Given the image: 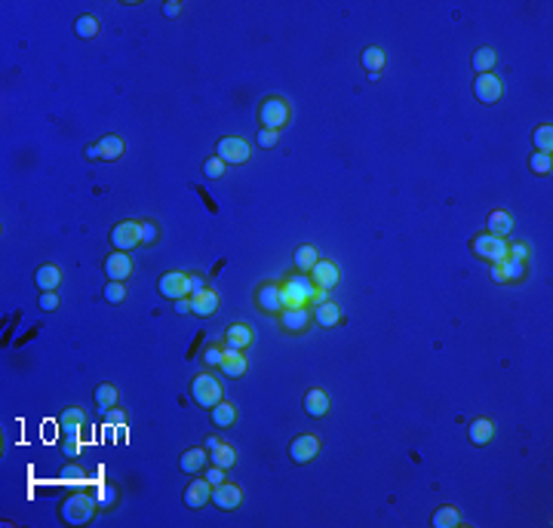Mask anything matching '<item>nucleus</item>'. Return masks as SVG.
Returning a JSON list of instances; mask_svg holds the SVG:
<instances>
[{
	"label": "nucleus",
	"instance_id": "obj_1",
	"mask_svg": "<svg viewBox=\"0 0 553 528\" xmlns=\"http://www.w3.org/2000/svg\"><path fill=\"white\" fill-rule=\"evenodd\" d=\"M95 510H99V500H95L90 491H74V495L65 498V504H61V519H65L68 525H86V522H93Z\"/></svg>",
	"mask_w": 553,
	"mask_h": 528
},
{
	"label": "nucleus",
	"instance_id": "obj_2",
	"mask_svg": "<svg viewBox=\"0 0 553 528\" xmlns=\"http://www.w3.org/2000/svg\"><path fill=\"white\" fill-rule=\"evenodd\" d=\"M292 111H289V101L283 99V95H271V99L262 101V108H258V123H262V129H274V133H283V126L289 123Z\"/></svg>",
	"mask_w": 553,
	"mask_h": 528
},
{
	"label": "nucleus",
	"instance_id": "obj_3",
	"mask_svg": "<svg viewBox=\"0 0 553 528\" xmlns=\"http://www.w3.org/2000/svg\"><path fill=\"white\" fill-rule=\"evenodd\" d=\"M191 400L200 409H213L215 402H222V384H218L215 375L200 372L194 381H191Z\"/></svg>",
	"mask_w": 553,
	"mask_h": 528
},
{
	"label": "nucleus",
	"instance_id": "obj_4",
	"mask_svg": "<svg viewBox=\"0 0 553 528\" xmlns=\"http://www.w3.org/2000/svg\"><path fill=\"white\" fill-rule=\"evenodd\" d=\"M470 249H474V255L486 258L492 264H501L504 258H507V239L504 237H495V234H476L474 243H470Z\"/></svg>",
	"mask_w": 553,
	"mask_h": 528
},
{
	"label": "nucleus",
	"instance_id": "obj_5",
	"mask_svg": "<svg viewBox=\"0 0 553 528\" xmlns=\"http://www.w3.org/2000/svg\"><path fill=\"white\" fill-rule=\"evenodd\" d=\"M249 154H252L249 141L240 139V135H224V139H218V145H215V157L224 160L228 166H240V163L249 160Z\"/></svg>",
	"mask_w": 553,
	"mask_h": 528
},
{
	"label": "nucleus",
	"instance_id": "obj_6",
	"mask_svg": "<svg viewBox=\"0 0 553 528\" xmlns=\"http://www.w3.org/2000/svg\"><path fill=\"white\" fill-rule=\"evenodd\" d=\"M111 246H114L117 252H133V249H139V246H142V228H139V222H135V218H129V222L114 224V231H111Z\"/></svg>",
	"mask_w": 553,
	"mask_h": 528
},
{
	"label": "nucleus",
	"instance_id": "obj_7",
	"mask_svg": "<svg viewBox=\"0 0 553 528\" xmlns=\"http://www.w3.org/2000/svg\"><path fill=\"white\" fill-rule=\"evenodd\" d=\"M474 92H476V99H480L483 105H498V101L504 99V80L498 77L495 71H489V74H476V80H474Z\"/></svg>",
	"mask_w": 553,
	"mask_h": 528
},
{
	"label": "nucleus",
	"instance_id": "obj_8",
	"mask_svg": "<svg viewBox=\"0 0 553 528\" xmlns=\"http://www.w3.org/2000/svg\"><path fill=\"white\" fill-rule=\"evenodd\" d=\"M135 271V262H133V252H117L114 249L111 255L105 258V277L114 280V283H126Z\"/></svg>",
	"mask_w": 553,
	"mask_h": 528
},
{
	"label": "nucleus",
	"instance_id": "obj_9",
	"mask_svg": "<svg viewBox=\"0 0 553 528\" xmlns=\"http://www.w3.org/2000/svg\"><path fill=\"white\" fill-rule=\"evenodd\" d=\"M320 455V436L317 433H298L289 442V458L292 464H311Z\"/></svg>",
	"mask_w": 553,
	"mask_h": 528
},
{
	"label": "nucleus",
	"instance_id": "obj_10",
	"mask_svg": "<svg viewBox=\"0 0 553 528\" xmlns=\"http://www.w3.org/2000/svg\"><path fill=\"white\" fill-rule=\"evenodd\" d=\"M157 292H160L163 298H169V301H179V298H184V295H191V280H188V273H182V271L163 273L160 283H157Z\"/></svg>",
	"mask_w": 553,
	"mask_h": 528
},
{
	"label": "nucleus",
	"instance_id": "obj_11",
	"mask_svg": "<svg viewBox=\"0 0 553 528\" xmlns=\"http://www.w3.org/2000/svg\"><path fill=\"white\" fill-rule=\"evenodd\" d=\"M307 277L313 280V286H317V289L323 292V295L329 292V289H336V286L341 283V271H338V264H336V262H329V258H326V262L320 258V262L311 267V273H307Z\"/></svg>",
	"mask_w": 553,
	"mask_h": 528
},
{
	"label": "nucleus",
	"instance_id": "obj_12",
	"mask_svg": "<svg viewBox=\"0 0 553 528\" xmlns=\"http://www.w3.org/2000/svg\"><path fill=\"white\" fill-rule=\"evenodd\" d=\"M213 504L218 507V510H224V513L237 510V507L243 504V489L237 482H231V479H224V482L213 485Z\"/></svg>",
	"mask_w": 553,
	"mask_h": 528
},
{
	"label": "nucleus",
	"instance_id": "obj_13",
	"mask_svg": "<svg viewBox=\"0 0 553 528\" xmlns=\"http://www.w3.org/2000/svg\"><path fill=\"white\" fill-rule=\"evenodd\" d=\"M277 320H280V326H283L286 332L298 335V332H307V329H311L313 311H311V307H283Z\"/></svg>",
	"mask_w": 553,
	"mask_h": 528
},
{
	"label": "nucleus",
	"instance_id": "obj_14",
	"mask_svg": "<svg viewBox=\"0 0 553 528\" xmlns=\"http://www.w3.org/2000/svg\"><path fill=\"white\" fill-rule=\"evenodd\" d=\"M255 304L262 313H271V317H280L283 311V292H280V283H262L255 289Z\"/></svg>",
	"mask_w": 553,
	"mask_h": 528
},
{
	"label": "nucleus",
	"instance_id": "obj_15",
	"mask_svg": "<svg viewBox=\"0 0 553 528\" xmlns=\"http://www.w3.org/2000/svg\"><path fill=\"white\" fill-rule=\"evenodd\" d=\"M209 500H213V485L206 482V476H203V479H194V482L184 489V504H188L191 510H203Z\"/></svg>",
	"mask_w": 553,
	"mask_h": 528
},
{
	"label": "nucleus",
	"instance_id": "obj_16",
	"mask_svg": "<svg viewBox=\"0 0 553 528\" xmlns=\"http://www.w3.org/2000/svg\"><path fill=\"white\" fill-rule=\"evenodd\" d=\"M329 409H332V400H329V393H326L323 387H311L304 393V411L311 418H326L329 415Z\"/></svg>",
	"mask_w": 553,
	"mask_h": 528
},
{
	"label": "nucleus",
	"instance_id": "obj_17",
	"mask_svg": "<svg viewBox=\"0 0 553 528\" xmlns=\"http://www.w3.org/2000/svg\"><path fill=\"white\" fill-rule=\"evenodd\" d=\"M252 341H255V332L246 323H234L224 329V347H231V351H246Z\"/></svg>",
	"mask_w": 553,
	"mask_h": 528
},
{
	"label": "nucleus",
	"instance_id": "obj_18",
	"mask_svg": "<svg viewBox=\"0 0 553 528\" xmlns=\"http://www.w3.org/2000/svg\"><path fill=\"white\" fill-rule=\"evenodd\" d=\"M215 311H218V292L215 289H206V292H200V295H191V313H194V317L209 320V317H215Z\"/></svg>",
	"mask_w": 553,
	"mask_h": 528
},
{
	"label": "nucleus",
	"instance_id": "obj_19",
	"mask_svg": "<svg viewBox=\"0 0 553 528\" xmlns=\"http://www.w3.org/2000/svg\"><path fill=\"white\" fill-rule=\"evenodd\" d=\"M222 369L228 378H243L246 369H249V360H246L243 351H231V347H224V360H222Z\"/></svg>",
	"mask_w": 553,
	"mask_h": 528
},
{
	"label": "nucleus",
	"instance_id": "obj_20",
	"mask_svg": "<svg viewBox=\"0 0 553 528\" xmlns=\"http://www.w3.org/2000/svg\"><path fill=\"white\" fill-rule=\"evenodd\" d=\"M486 231L495 237H504L507 239L514 234V215H510L507 209H492L489 212V222H486Z\"/></svg>",
	"mask_w": 553,
	"mask_h": 528
},
{
	"label": "nucleus",
	"instance_id": "obj_21",
	"mask_svg": "<svg viewBox=\"0 0 553 528\" xmlns=\"http://www.w3.org/2000/svg\"><path fill=\"white\" fill-rule=\"evenodd\" d=\"M34 283H37L40 292H59V286H61L59 264H40L37 273H34Z\"/></svg>",
	"mask_w": 553,
	"mask_h": 528
},
{
	"label": "nucleus",
	"instance_id": "obj_22",
	"mask_svg": "<svg viewBox=\"0 0 553 528\" xmlns=\"http://www.w3.org/2000/svg\"><path fill=\"white\" fill-rule=\"evenodd\" d=\"M206 464H209V451L203 449H188L184 455L179 458V470H184V473H203L206 470Z\"/></svg>",
	"mask_w": 553,
	"mask_h": 528
},
{
	"label": "nucleus",
	"instance_id": "obj_23",
	"mask_svg": "<svg viewBox=\"0 0 553 528\" xmlns=\"http://www.w3.org/2000/svg\"><path fill=\"white\" fill-rule=\"evenodd\" d=\"M313 323H320L323 329H332V326H338L341 323V307L336 304V301H320L317 304V311H313Z\"/></svg>",
	"mask_w": 553,
	"mask_h": 528
},
{
	"label": "nucleus",
	"instance_id": "obj_24",
	"mask_svg": "<svg viewBox=\"0 0 553 528\" xmlns=\"http://www.w3.org/2000/svg\"><path fill=\"white\" fill-rule=\"evenodd\" d=\"M209 418H213V424L218 430H228V427H234L237 424V406L234 402H215L213 406V411H209Z\"/></svg>",
	"mask_w": 553,
	"mask_h": 528
},
{
	"label": "nucleus",
	"instance_id": "obj_25",
	"mask_svg": "<svg viewBox=\"0 0 553 528\" xmlns=\"http://www.w3.org/2000/svg\"><path fill=\"white\" fill-rule=\"evenodd\" d=\"M467 433H470V442L474 445H489L492 436H495V424H492L489 418H474Z\"/></svg>",
	"mask_w": 553,
	"mask_h": 528
},
{
	"label": "nucleus",
	"instance_id": "obj_26",
	"mask_svg": "<svg viewBox=\"0 0 553 528\" xmlns=\"http://www.w3.org/2000/svg\"><path fill=\"white\" fill-rule=\"evenodd\" d=\"M495 65H498V52L492 50V46H480V50H474V56H470V68H474L476 74H489Z\"/></svg>",
	"mask_w": 553,
	"mask_h": 528
},
{
	"label": "nucleus",
	"instance_id": "obj_27",
	"mask_svg": "<svg viewBox=\"0 0 553 528\" xmlns=\"http://www.w3.org/2000/svg\"><path fill=\"white\" fill-rule=\"evenodd\" d=\"M385 65H387L385 50H381V46H366L363 50V68L369 71V77H378V74L385 71Z\"/></svg>",
	"mask_w": 553,
	"mask_h": 528
},
{
	"label": "nucleus",
	"instance_id": "obj_28",
	"mask_svg": "<svg viewBox=\"0 0 553 528\" xmlns=\"http://www.w3.org/2000/svg\"><path fill=\"white\" fill-rule=\"evenodd\" d=\"M209 464H215V467H224L231 470L237 464V449L231 442H218V449L209 451Z\"/></svg>",
	"mask_w": 553,
	"mask_h": 528
},
{
	"label": "nucleus",
	"instance_id": "obj_29",
	"mask_svg": "<svg viewBox=\"0 0 553 528\" xmlns=\"http://www.w3.org/2000/svg\"><path fill=\"white\" fill-rule=\"evenodd\" d=\"M95 148H99V160H117L123 154V139L120 135H101Z\"/></svg>",
	"mask_w": 553,
	"mask_h": 528
},
{
	"label": "nucleus",
	"instance_id": "obj_30",
	"mask_svg": "<svg viewBox=\"0 0 553 528\" xmlns=\"http://www.w3.org/2000/svg\"><path fill=\"white\" fill-rule=\"evenodd\" d=\"M93 400H95V406H99L101 411H108V409H114L117 406V400H120V390L114 387V384H99L95 387V393H93Z\"/></svg>",
	"mask_w": 553,
	"mask_h": 528
},
{
	"label": "nucleus",
	"instance_id": "obj_31",
	"mask_svg": "<svg viewBox=\"0 0 553 528\" xmlns=\"http://www.w3.org/2000/svg\"><path fill=\"white\" fill-rule=\"evenodd\" d=\"M458 522H461L458 507L443 504V507H436V510H434V528H455Z\"/></svg>",
	"mask_w": 553,
	"mask_h": 528
},
{
	"label": "nucleus",
	"instance_id": "obj_32",
	"mask_svg": "<svg viewBox=\"0 0 553 528\" xmlns=\"http://www.w3.org/2000/svg\"><path fill=\"white\" fill-rule=\"evenodd\" d=\"M292 262H295V271L298 273H311V267L320 262V252L313 249V246H298L295 255H292Z\"/></svg>",
	"mask_w": 553,
	"mask_h": 528
},
{
	"label": "nucleus",
	"instance_id": "obj_33",
	"mask_svg": "<svg viewBox=\"0 0 553 528\" xmlns=\"http://www.w3.org/2000/svg\"><path fill=\"white\" fill-rule=\"evenodd\" d=\"M74 34H77V37H95V34H99V16H93V12L77 16L74 19Z\"/></svg>",
	"mask_w": 553,
	"mask_h": 528
},
{
	"label": "nucleus",
	"instance_id": "obj_34",
	"mask_svg": "<svg viewBox=\"0 0 553 528\" xmlns=\"http://www.w3.org/2000/svg\"><path fill=\"white\" fill-rule=\"evenodd\" d=\"M80 424H84V409L71 406V409H65V411H61V421H59V427L65 430V433H77V430H80Z\"/></svg>",
	"mask_w": 553,
	"mask_h": 528
},
{
	"label": "nucleus",
	"instance_id": "obj_35",
	"mask_svg": "<svg viewBox=\"0 0 553 528\" xmlns=\"http://www.w3.org/2000/svg\"><path fill=\"white\" fill-rule=\"evenodd\" d=\"M532 141H535V150L553 154V126L550 123H541V126L535 129V135H532Z\"/></svg>",
	"mask_w": 553,
	"mask_h": 528
},
{
	"label": "nucleus",
	"instance_id": "obj_36",
	"mask_svg": "<svg viewBox=\"0 0 553 528\" xmlns=\"http://www.w3.org/2000/svg\"><path fill=\"white\" fill-rule=\"evenodd\" d=\"M501 271H504V283H520V280L525 277V262L507 255V258L501 262Z\"/></svg>",
	"mask_w": 553,
	"mask_h": 528
},
{
	"label": "nucleus",
	"instance_id": "obj_37",
	"mask_svg": "<svg viewBox=\"0 0 553 528\" xmlns=\"http://www.w3.org/2000/svg\"><path fill=\"white\" fill-rule=\"evenodd\" d=\"M529 166H532V173L535 175H550L553 173V154H541V150H535L532 160H529Z\"/></svg>",
	"mask_w": 553,
	"mask_h": 528
},
{
	"label": "nucleus",
	"instance_id": "obj_38",
	"mask_svg": "<svg viewBox=\"0 0 553 528\" xmlns=\"http://www.w3.org/2000/svg\"><path fill=\"white\" fill-rule=\"evenodd\" d=\"M101 295H105L108 304H123V301H126V286H123V283H114V280H108V283H105V292H101Z\"/></svg>",
	"mask_w": 553,
	"mask_h": 528
},
{
	"label": "nucleus",
	"instance_id": "obj_39",
	"mask_svg": "<svg viewBox=\"0 0 553 528\" xmlns=\"http://www.w3.org/2000/svg\"><path fill=\"white\" fill-rule=\"evenodd\" d=\"M224 173H228V163L218 160V157H209V160L203 163V175L206 178H222Z\"/></svg>",
	"mask_w": 553,
	"mask_h": 528
},
{
	"label": "nucleus",
	"instance_id": "obj_40",
	"mask_svg": "<svg viewBox=\"0 0 553 528\" xmlns=\"http://www.w3.org/2000/svg\"><path fill=\"white\" fill-rule=\"evenodd\" d=\"M139 228H142V246H154L160 239V228L154 222H139Z\"/></svg>",
	"mask_w": 553,
	"mask_h": 528
},
{
	"label": "nucleus",
	"instance_id": "obj_41",
	"mask_svg": "<svg viewBox=\"0 0 553 528\" xmlns=\"http://www.w3.org/2000/svg\"><path fill=\"white\" fill-rule=\"evenodd\" d=\"M222 360H224V347H218V344H209L206 351H203V362L206 366H222Z\"/></svg>",
	"mask_w": 553,
	"mask_h": 528
},
{
	"label": "nucleus",
	"instance_id": "obj_42",
	"mask_svg": "<svg viewBox=\"0 0 553 528\" xmlns=\"http://www.w3.org/2000/svg\"><path fill=\"white\" fill-rule=\"evenodd\" d=\"M255 141H258V148H277L280 145V133H274V129H258Z\"/></svg>",
	"mask_w": 553,
	"mask_h": 528
},
{
	"label": "nucleus",
	"instance_id": "obj_43",
	"mask_svg": "<svg viewBox=\"0 0 553 528\" xmlns=\"http://www.w3.org/2000/svg\"><path fill=\"white\" fill-rule=\"evenodd\" d=\"M507 255H510V258H520V262L529 264L532 249H529V243H507Z\"/></svg>",
	"mask_w": 553,
	"mask_h": 528
},
{
	"label": "nucleus",
	"instance_id": "obj_44",
	"mask_svg": "<svg viewBox=\"0 0 553 528\" xmlns=\"http://www.w3.org/2000/svg\"><path fill=\"white\" fill-rule=\"evenodd\" d=\"M59 292H40V311L43 313H52V311H59Z\"/></svg>",
	"mask_w": 553,
	"mask_h": 528
},
{
	"label": "nucleus",
	"instance_id": "obj_45",
	"mask_svg": "<svg viewBox=\"0 0 553 528\" xmlns=\"http://www.w3.org/2000/svg\"><path fill=\"white\" fill-rule=\"evenodd\" d=\"M203 476H206L209 485H218V482H224V479H228V470H224V467H215V464H206Z\"/></svg>",
	"mask_w": 553,
	"mask_h": 528
},
{
	"label": "nucleus",
	"instance_id": "obj_46",
	"mask_svg": "<svg viewBox=\"0 0 553 528\" xmlns=\"http://www.w3.org/2000/svg\"><path fill=\"white\" fill-rule=\"evenodd\" d=\"M99 500L105 504V510H108V507H114V500H117V491H114L111 485H101V489H99Z\"/></svg>",
	"mask_w": 553,
	"mask_h": 528
},
{
	"label": "nucleus",
	"instance_id": "obj_47",
	"mask_svg": "<svg viewBox=\"0 0 553 528\" xmlns=\"http://www.w3.org/2000/svg\"><path fill=\"white\" fill-rule=\"evenodd\" d=\"M188 280H191V295H200V292H206V289H209L206 280H203L200 273H188Z\"/></svg>",
	"mask_w": 553,
	"mask_h": 528
},
{
	"label": "nucleus",
	"instance_id": "obj_48",
	"mask_svg": "<svg viewBox=\"0 0 553 528\" xmlns=\"http://www.w3.org/2000/svg\"><path fill=\"white\" fill-rule=\"evenodd\" d=\"M182 10H184L182 0H169V3H163V16H166V19H175Z\"/></svg>",
	"mask_w": 553,
	"mask_h": 528
},
{
	"label": "nucleus",
	"instance_id": "obj_49",
	"mask_svg": "<svg viewBox=\"0 0 553 528\" xmlns=\"http://www.w3.org/2000/svg\"><path fill=\"white\" fill-rule=\"evenodd\" d=\"M175 313H191V295H184V298L175 301Z\"/></svg>",
	"mask_w": 553,
	"mask_h": 528
},
{
	"label": "nucleus",
	"instance_id": "obj_50",
	"mask_svg": "<svg viewBox=\"0 0 553 528\" xmlns=\"http://www.w3.org/2000/svg\"><path fill=\"white\" fill-rule=\"evenodd\" d=\"M492 280H495V283H504V271H501V264H492Z\"/></svg>",
	"mask_w": 553,
	"mask_h": 528
},
{
	"label": "nucleus",
	"instance_id": "obj_51",
	"mask_svg": "<svg viewBox=\"0 0 553 528\" xmlns=\"http://www.w3.org/2000/svg\"><path fill=\"white\" fill-rule=\"evenodd\" d=\"M218 442H222V440H218V436H209V440H206V451H213V449H218Z\"/></svg>",
	"mask_w": 553,
	"mask_h": 528
},
{
	"label": "nucleus",
	"instance_id": "obj_52",
	"mask_svg": "<svg viewBox=\"0 0 553 528\" xmlns=\"http://www.w3.org/2000/svg\"><path fill=\"white\" fill-rule=\"evenodd\" d=\"M86 157H90V160H99V148L90 145V148H86Z\"/></svg>",
	"mask_w": 553,
	"mask_h": 528
}]
</instances>
